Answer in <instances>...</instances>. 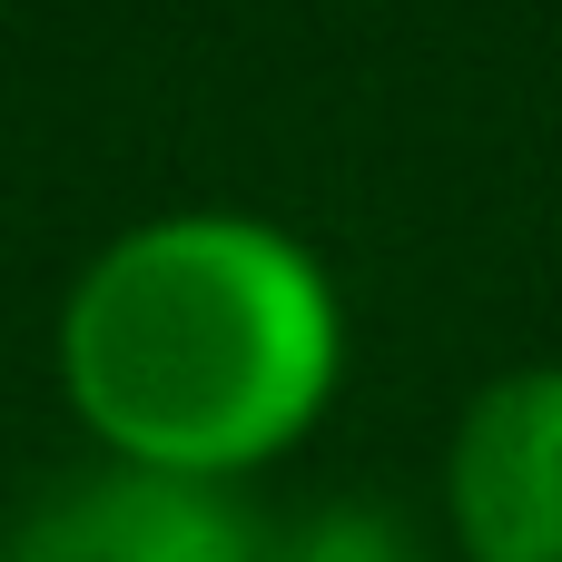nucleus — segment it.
<instances>
[{
    "label": "nucleus",
    "instance_id": "nucleus-3",
    "mask_svg": "<svg viewBox=\"0 0 562 562\" xmlns=\"http://www.w3.org/2000/svg\"><path fill=\"white\" fill-rule=\"evenodd\" d=\"M277 543L237 504V484L158 474V464H89L30 504L10 562H267Z\"/></svg>",
    "mask_w": 562,
    "mask_h": 562
},
{
    "label": "nucleus",
    "instance_id": "nucleus-4",
    "mask_svg": "<svg viewBox=\"0 0 562 562\" xmlns=\"http://www.w3.org/2000/svg\"><path fill=\"white\" fill-rule=\"evenodd\" d=\"M296 562H405V533L385 514H316V533L296 543Z\"/></svg>",
    "mask_w": 562,
    "mask_h": 562
},
{
    "label": "nucleus",
    "instance_id": "nucleus-2",
    "mask_svg": "<svg viewBox=\"0 0 562 562\" xmlns=\"http://www.w3.org/2000/svg\"><path fill=\"white\" fill-rule=\"evenodd\" d=\"M445 533L464 562H562V366H514L445 435Z\"/></svg>",
    "mask_w": 562,
    "mask_h": 562
},
{
    "label": "nucleus",
    "instance_id": "nucleus-1",
    "mask_svg": "<svg viewBox=\"0 0 562 562\" xmlns=\"http://www.w3.org/2000/svg\"><path fill=\"white\" fill-rule=\"evenodd\" d=\"M49 375L109 464L247 484L326 425L346 385V296L296 227L168 207L69 277Z\"/></svg>",
    "mask_w": 562,
    "mask_h": 562
}]
</instances>
